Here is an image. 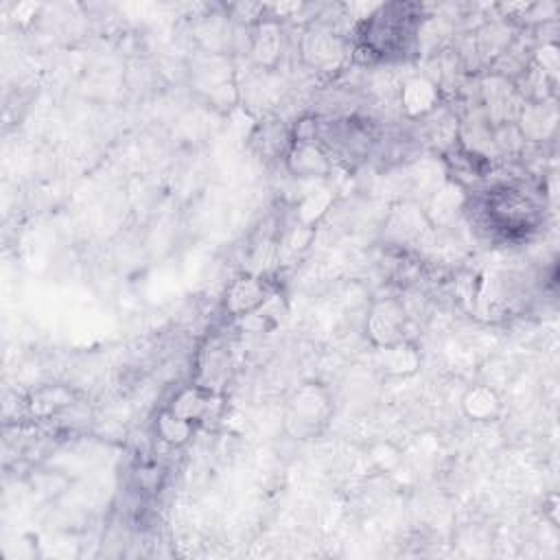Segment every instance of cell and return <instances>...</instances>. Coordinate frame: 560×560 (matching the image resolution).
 <instances>
[{
    "mask_svg": "<svg viewBox=\"0 0 560 560\" xmlns=\"http://www.w3.org/2000/svg\"><path fill=\"white\" fill-rule=\"evenodd\" d=\"M411 4H387L365 24V46L376 55H392L407 46L416 18Z\"/></svg>",
    "mask_w": 560,
    "mask_h": 560,
    "instance_id": "1",
    "label": "cell"
}]
</instances>
